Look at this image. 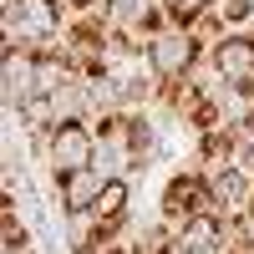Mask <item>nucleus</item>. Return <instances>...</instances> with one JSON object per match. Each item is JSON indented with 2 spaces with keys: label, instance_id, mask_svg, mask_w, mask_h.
I'll return each mask as SVG.
<instances>
[{
  "label": "nucleus",
  "instance_id": "f257e3e1",
  "mask_svg": "<svg viewBox=\"0 0 254 254\" xmlns=\"http://www.w3.org/2000/svg\"><path fill=\"white\" fill-rule=\"evenodd\" d=\"M203 56H208L203 31L183 26V20H163V26L142 41V71L158 81V92L163 87H183V81L203 66Z\"/></svg>",
  "mask_w": 254,
  "mask_h": 254
},
{
  "label": "nucleus",
  "instance_id": "f03ea898",
  "mask_svg": "<svg viewBox=\"0 0 254 254\" xmlns=\"http://www.w3.org/2000/svg\"><path fill=\"white\" fill-rule=\"evenodd\" d=\"M153 214H158V219H163V224L178 234V229H188L193 219L219 214V208H214V188H208V178L198 173V168H178L173 178H163Z\"/></svg>",
  "mask_w": 254,
  "mask_h": 254
},
{
  "label": "nucleus",
  "instance_id": "7ed1b4c3",
  "mask_svg": "<svg viewBox=\"0 0 254 254\" xmlns=\"http://www.w3.org/2000/svg\"><path fill=\"white\" fill-rule=\"evenodd\" d=\"M36 158H41V168L51 173V183L81 173V168H92V158H97V122L51 127V132L36 142Z\"/></svg>",
  "mask_w": 254,
  "mask_h": 254
},
{
  "label": "nucleus",
  "instance_id": "20e7f679",
  "mask_svg": "<svg viewBox=\"0 0 254 254\" xmlns=\"http://www.w3.org/2000/svg\"><path fill=\"white\" fill-rule=\"evenodd\" d=\"M92 168H102L107 178H142L137 142H132V107L97 117V158H92Z\"/></svg>",
  "mask_w": 254,
  "mask_h": 254
},
{
  "label": "nucleus",
  "instance_id": "39448f33",
  "mask_svg": "<svg viewBox=\"0 0 254 254\" xmlns=\"http://www.w3.org/2000/svg\"><path fill=\"white\" fill-rule=\"evenodd\" d=\"M0 97L5 112L20 117L41 102V56L36 51H0Z\"/></svg>",
  "mask_w": 254,
  "mask_h": 254
},
{
  "label": "nucleus",
  "instance_id": "423d86ee",
  "mask_svg": "<svg viewBox=\"0 0 254 254\" xmlns=\"http://www.w3.org/2000/svg\"><path fill=\"white\" fill-rule=\"evenodd\" d=\"M102 20L112 26V36L132 41L137 61H142V41L168 20V10H163V0H107V5H102Z\"/></svg>",
  "mask_w": 254,
  "mask_h": 254
},
{
  "label": "nucleus",
  "instance_id": "0eeeda50",
  "mask_svg": "<svg viewBox=\"0 0 254 254\" xmlns=\"http://www.w3.org/2000/svg\"><path fill=\"white\" fill-rule=\"evenodd\" d=\"M208 61L214 71L229 81V87H254V31H229L208 46Z\"/></svg>",
  "mask_w": 254,
  "mask_h": 254
},
{
  "label": "nucleus",
  "instance_id": "6e6552de",
  "mask_svg": "<svg viewBox=\"0 0 254 254\" xmlns=\"http://www.w3.org/2000/svg\"><path fill=\"white\" fill-rule=\"evenodd\" d=\"M208 188H214V208H219L224 219H254V173H249L244 163L214 173Z\"/></svg>",
  "mask_w": 254,
  "mask_h": 254
},
{
  "label": "nucleus",
  "instance_id": "1a4fd4ad",
  "mask_svg": "<svg viewBox=\"0 0 254 254\" xmlns=\"http://www.w3.org/2000/svg\"><path fill=\"white\" fill-rule=\"evenodd\" d=\"M107 188H112V178L102 173V168H81V173H71V178L56 183V208L66 219H81V214H92V208L102 203Z\"/></svg>",
  "mask_w": 254,
  "mask_h": 254
},
{
  "label": "nucleus",
  "instance_id": "9d476101",
  "mask_svg": "<svg viewBox=\"0 0 254 254\" xmlns=\"http://www.w3.org/2000/svg\"><path fill=\"white\" fill-rule=\"evenodd\" d=\"M214 20L219 31H254V0H214Z\"/></svg>",
  "mask_w": 254,
  "mask_h": 254
},
{
  "label": "nucleus",
  "instance_id": "9b49d317",
  "mask_svg": "<svg viewBox=\"0 0 254 254\" xmlns=\"http://www.w3.org/2000/svg\"><path fill=\"white\" fill-rule=\"evenodd\" d=\"M168 20H183V26H198V20L214 15V0H163Z\"/></svg>",
  "mask_w": 254,
  "mask_h": 254
},
{
  "label": "nucleus",
  "instance_id": "f8f14e48",
  "mask_svg": "<svg viewBox=\"0 0 254 254\" xmlns=\"http://www.w3.org/2000/svg\"><path fill=\"white\" fill-rule=\"evenodd\" d=\"M0 254H41V244H36V234H31V239H15V244H0Z\"/></svg>",
  "mask_w": 254,
  "mask_h": 254
},
{
  "label": "nucleus",
  "instance_id": "ddd939ff",
  "mask_svg": "<svg viewBox=\"0 0 254 254\" xmlns=\"http://www.w3.org/2000/svg\"><path fill=\"white\" fill-rule=\"evenodd\" d=\"M244 168L254 173V127H249V142H244Z\"/></svg>",
  "mask_w": 254,
  "mask_h": 254
},
{
  "label": "nucleus",
  "instance_id": "4468645a",
  "mask_svg": "<svg viewBox=\"0 0 254 254\" xmlns=\"http://www.w3.org/2000/svg\"><path fill=\"white\" fill-rule=\"evenodd\" d=\"M81 254H112V249H81Z\"/></svg>",
  "mask_w": 254,
  "mask_h": 254
}]
</instances>
